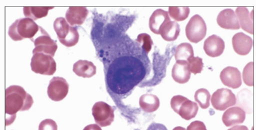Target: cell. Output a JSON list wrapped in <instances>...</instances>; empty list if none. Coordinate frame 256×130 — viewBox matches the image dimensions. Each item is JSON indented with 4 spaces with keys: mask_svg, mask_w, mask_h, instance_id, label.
<instances>
[{
    "mask_svg": "<svg viewBox=\"0 0 256 130\" xmlns=\"http://www.w3.org/2000/svg\"><path fill=\"white\" fill-rule=\"evenodd\" d=\"M212 104L214 109L224 111L236 105V98L232 90L222 88L217 90L212 96Z\"/></svg>",
    "mask_w": 256,
    "mask_h": 130,
    "instance_id": "obj_9",
    "label": "cell"
},
{
    "mask_svg": "<svg viewBox=\"0 0 256 130\" xmlns=\"http://www.w3.org/2000/svg\"><path fill=\"white\" fill-rule=\"evenodd\" d=\"M33 72L46 76H52L56 70V64L53 58L44 54H34L31 62Z\"/></svg>",
    "mask_w": 256,
    "mask_h": 130,
    "instance_id": "obj_5",
    "label": "cell"
},
{
    "mask_svg": "<svg viewBox=\"0 0 256 130\" xmlns=\"http://www.w3.org/2000/svg\"><path fill=\"white\" fill-rule=\"evenodd\" d=\"M54 26L58 40L62 44L70 48L78 44L80 34L78 30L70 26L65 18H57Z\"/></svg>",
    "mask_w": 256,
    "mask_h": 130,
    "instance_id": "obj_3",
    "label": "cell"
},
{
    "mask_svg": "<svg viewBox=\"0 0 256 130\" xmlns=\"http://www.w3.org/2000/svg\"><path fill=\"white\" fill-rule=\"evenodd\" d=\"M172 130H186L182 126H176Z\"/></svg>",
    "mask_w": 256,
    "mask_h": 130,
    "instance_id": "obj_34",
    "label": "cell"
},
{
    "mask_svg": "<svg viewBox=\"0 0 256 130\" xmlns=\"http://www.w3.org/2000/svg\"><path fill=\"white\" fill-rule=\"evenodd\" d=\"M180 32V25L176 22L170 21L164 26L160 34L164 40L170 42L176 40Z\"/></svg>",
    "mask_w": 256,
    "mask_h": 130,
    "instance_id": "obj_22",
    "label": "cell"
},
{
    "mask_svg": "<svg viewBox=\"0 0 256 130\" xmlns=\"http://www.w3.org/2000/svg\"><path fill=\"white\" fill-rule=\"evenodd\" d=\"M211 96L209 91L206 88H200L196 91L194 98L200 107L204 110L208 108L210 106Z\"/></svg>",
    "mask_w": 256,
    "mask_h": 130,
    "instance_id": "obj_25",
    "label": "cell"
},
{
    "mask_svg": "<svg viewBox=\"0 0 256 130\" xmlns=\"http://www.w3.org/2000/svg\"><path fill=\"white\" fill-rule=\"evenodd\" d=\"M225 44L220 36L213 34L204 42V50L206 54L212 58L220 56L224 53Z\"/></svg>",
    "mask_w": 256,
    "mask_h": 130,
    "instance_id": "obj_12",
    "label": "cell"
},
{
    "mask_svg": "<svg viewBox=\"0 0 256 130\" xmlns=\"http://www.w3.org/2000/svg\"><path fill=\"white\" fill-rule=\"evenodd\" d=\"M170 105L174 111L186 120L195 118L198 111L197 103L182 96H174L171 100Z\"/></svg>",
    "mask_w": 256,
    "mask_h": 130,
    "instance_id": "obj_4",
    "label": "cell"
},
{
    "mask_svg": "<svg viewBox=\"0 0 256 130\" xmlns=\"http://www.w3.org/2000/svg\"><path fill=\"white\" fill-rule=\"evenodd\" d=\"M232 46L238 54L245 56L249 54L252 48V39L243 32H238L232 38Z\"/></svg>",
    "mask_w": 256,
    "mask_h": 130,
    "instance_id": "obj_13",
    "label": "cell"
},
{
    "mask_svg": "<svg viewBox=\"0 0 256 130\" xmlns=\"http://www.w3.org/2000/svg\"><path fill=\"white\" fill-rule=\"evenodd\" d=\"M218 24L222 28L228 30H238L240 28L239 20L234 11L226 9L220 12L216 18Z\"/></svg>",
    "mask_w": 256,
    "mask_h": 130,
    "instance_id": "obj_11",
    "label": "cell"
},
{
    "mask_svg": "<svg viewBox=\"0 0 256 130\" xmlns=\"http://www.w3.org/2000/svg\"><path fill=\"white\" fill-rule=\"evenodd\" d=\"M39 130H58V125L52 120H45L40 124Z\"/></svg>",
    "mask_w": 256,
    "mask_h": 130,
    "instance_id": "obj_30",
    "label": "cell"
},
{
    "mask_svg": "<svg viewBox=\"0 0 256 130\" xmlns=\"http://www.w3.org/2000/svg\"><path fill=\"white\" fill-rule=\"evenodd\" d=\"M206 24L199 15L192 17L186 26V36L192 43L198 44L201 42L206 37Z\"/></svg>",
    "mask_w": 256,
    "mask_h": 130,
    "instance_id": "obj_6",
    "label": "cell"
},
{
    "mask_svg": "<svg viewBox=\"0 0 256 130\" xmlns=\"http://www.w3.org/2000/svg\"><path fill=\"white\" fill-rule=\"evenodd\" d=\"M40 35L34 38L35 48L32 50L33 54H44L54 57L58 49V45L55 41L51 38L48 33L40 27Z\"/></svg>",
    "mask_w": 256,
    "mask_h": 130,
    "instance_id": "obj_7",
    "label": "cell"
},
{
    "mask_svg": "<svg viewBox=\"0 0 256 130\" xmlns=\"http://www.w3.org/2000/svg\"><path fill=\"white\" fill-rule=\"evenodd\" d=\"M139 105L144 112L151 113L156 111L160 106L158 98L153 94H146L140 97Z\"/></svg>",
    "mask_w": 256,
    "mask_h": 130,
    "instance_id": "obj_21",
    "label": "cell"
},
{
    "mask_svg": "<svg viewBox=\"0 0 256 130\" xmlns=\"http://www.w3.org/2000/svg\"><path fill=\"white\" fill-rule=\"evenodd\" d=\"M220 78L224 86L234 89L240 88L242 84L240 72L234 67L229 66L223 70Z\"/></svg>",
    "mask_w": 256,
    "mask_h": 130,
    "instance_id": "obj_14",
    "label": "cell"
},
{
    "mask_svg": "<svg viewBox=\"0 0 256 130\" xmlns=\"http://www.w3.org/2000/svg\"><path fill=\"white\" fill-rule=\"evenodd\" d=\"M40 29V26H38L32 20L22 18L16 20L10 26L8 34L15 42L22 41L24 38H30L32 42Z\"/></svg>",
    "mask_w": 256,
    "mask_h": 130,
    "instance_id": "obj_2",
    "label": "cell"
},
{
    "mask_svg": "<svg viewBox=\"0 0 256 130\" xmlns=\"http://www.w3.org/2000/svg\"><path fill=\"white\" fill-rule=\"evenodd\" d=\"M170 21L168 12L158 9L153 12L149 20L151 32L156 34H160L164 26Z\"/></svg>",
    "mask_w": 256,
    "mask_h": 130,
    "instance_id": "obj_15",
    "label": "cell"
},
{
    "mask_svg": "<svg viewBox=\"0 0 256 130\" xmlns=\"http://www.w3.org/2000/svg\"><path fill=\"white\" fill-rule=\"evenodd\" d=\"M70 85L64 78L55 76L50 81L48 88V95L55 102L61 101L68 94Z\"/></svg>",
    "mask_w": 256,
    "mask_h": 130,
    "instance_id": "obj_10",
    "label": "cell"
},
{
    "mask_svg": "<svg viewBox=\"0 0 256 130\" xmlns=\"http://www.w3.org/2000/svg\"><path fill=\"white\" fill-rule=\"evenodd\" d=\"M236 15L242 30L254 34V10L251 13L246 7H238L236 9Z\"/></svg>",
    "mask_w": 256,
    "mask_h": 130,
    "instance_id": "obj_17",
    "label": "cell"
},
{
    "mask_svg": "<svg viewBox=\"0 0 256 130\" xmlns=\"http://www.w3.org/2000/svg\"><path fill=\"white\" fill-rule=\"evenodd\" d=\"M136 42L142 46L146 54H148L152 50L153 42L149 34L145 33L140 34L136 39Z\"/></svg>",
    "mask_w": 256,
    "mask_h": 130,
    "instance_id": "obj_27",
    "label": "cell"
},
{
    "mask_svg": "<svg viewBox=\"0 0 256 130\" xmlns=\"http://www.w3.org/2000/svg\"><path fill=\"white\" fill-rule=\"evenodd\" d=\"M73 72L79 76L89 78L96 74V68L92 62L80 60L74 64Z\"/></svg>",
    "mask_w": 256,
    "mask_h": 130,
    "instance_id": "obj_20",
    "label": "cell"
},
{
    "mask_svg": "<svg viewBox=\"0 0 256 130\" xmlns=\"http://www.w3.org/2000/svg\"><path fill=\"white\" fill-rule=\"evenodd\" d=\"M114 109L104 102H98L94 106L92 115L97 124L102 127L110 126L114 120Z\"/></svg>",
    "mask_w": 256,
    "mask_h": 130,
    "instance_id": "obj_8",
    "label": "cell"
},
{
    "mask_svg": "<svg viewBox=\"0 0 256 130\" xmlns=\"http://www.w3.org/2000/svg\"><path fill=\"white\" fill-rule=\"evenodd\" d=\"M54 7L48 6H26L24 8V14L27 18L33 20L46 17L48 12Z\"/></svg>",
    "mask_w": 256,
    "mask_h": 130,
    "instance_id": "obj_23",
    "label": "cell"
},
{
    "mask_svg": "<svg viewBox=\"0 0 256 130\" xmlns=\"http://www.w3.org/2000/svg\"><path fill=\"white\" fill-rule=\"evenodd\" d=\"M228 130H248V128L245 126H237L230 128Z\"/></svg>",
    "mask_w": 256,
    "mask_h": 130,
    "instance_id": "obj_33",
    "label": "cell"
},
{
    "mask_svg": "<svg viewBox=\"0 0 256 130\" xmlns=\"http://www.w3.org/2000/svg\"><path fill=\"white\" fill-rule=\"evenodd\" d=\"M187 62L176 61L172 70L173 80L177 83L185 84L190 78Z\"/></svg>",
    "mask_w": 256,
    "mask_h": 130,
    "instance_id": "obj_19",
    "label": "cell"
},
{
    "mask_svg": "<svg viewBox=\"0 0 256 130\" xmlns=\"http://www.w3.org/2000/svg\"><path fill=\"white\" fill-rule=\"evenodd\" d=\"M246 113L244 110L238 107L230 108L222 116V122L226 126H234L244 122Z\"/></svg>",
    "mask_w": 256,
    "mask_h": 130,
    "instance_id": "obj_16",
    "label": "cell"
},
{
    "mask_svg": "<svg viewBox=\"0 0 256 130\" xmlns=\"http://www.w3.org/2000/svg\"><path fill=\"white\" fill-rule=\"evenodd\" d=\"M88 11L86 7L72 6L68 10L66 17L67 22L71 25H82L86 20Z\"/></svg>",
    "mask_w": 256,
    "mask_h": 130,
    "instance_id": "obj_18",
    "label": "cell"
},
{
    "mask_svg": "<svg viewBox=\"0 0 256 130\" xmlns=\"http://www.w3.org/2000/svg\"><path fill=\"white\" fill-rule=\"evenodd\" d=\"M242 79L248 86H254V62H248L243 70Z\"/></svg>",
    "mask_w": 256,
    "mask_h": 130,
    "instance_id": "obj_29",
    "label": "cell"
},
{
    "mask_svg": "<svg viewBox=\"0 0 256 130\" xmlns=\"http://www.w3.org/2000/svg\"><path fill=\"white\" fill-rule=\"evenodd\" d=\"M175 59L176 61L188 62L194 57L193 47L188 43L179 44L176 49Z\"/></svg>",
    "mask_w": 256,
    "mask_h": 130,
    "instance_id": "obj_24",
    "label": "cell"
},
{
    "mask_svg": "<svg viewBox=\"0 0 256 130\" xmlns=\"http://www.w3.org/2000/svg\"><path fill=\"white\" fill-rule=\"evenodd\" d=\"M84 130H102V128L96 124H90L86 126Z\"/></svg>",
    "mask_w": 256,
    "mask_h": 130,
    "instance_id": "obj_32",
    "label": "cell"
},
{
    "mask_svg": "<svg viewBox=\"0 0 256 130\" xmlns=\"http://www.w3.org/2000/svg\"><path fill=\"white\" fill-rule=\"evenodd\" d=\"M186 130H208L206 126L200 121L192 122L187 128Z\"/></svg>",
    "mask_w": 256,
    "mask_h": 130,
    "instance_id": "obj_31",
    "label": "cell"
},
{
    "mask_svg": "<svg viewBox=\"0 0 256 130\" xmlns=\"http://www.w3.org/2000/svg\"><path fill=\"white\" fill-rule=\"evenodd\" d=\"M188 69L190 73L196 74L202 72L204 67V64L202 58L193 57L188 60Z\"/></svg>",
    "mask_w": 256,
    "mask_h": 130,
    "instance_id": "obj_28",
    "label": "cell"
},
{
    "mask_svg": "<svg viewBox=\"0 0 256 130\" xmlns=\"http://www.w3.org/2000/svg\"><path fill=\"white\" fill-rule=\"evenodd\" d=\"M190 10L188 7L169 8L168 14L170 16L177 22H182L186 20L190 14Z\"/></svg>",
    "mask_w": 256,
    "mask_h": 130,
    "instance_id": "obj_26",
    "label": "cell"
},
{
    "mask_svg": "<svg viewBox=\"0 0 256 130\" xmlns=\"http://www.w3.org/2000/svg\"><path fill=\"white\" fill-rule=\"evenodd\" d=\"M32 96L18 86H11L6 90V126L14 122L18 112L28 111L34 104Z\"/></svg>",
    "mask_w": 256,
    "mask_h": 130,
    "instance_id": "obj_1",
    "label": "cell"
}]
</instances>
